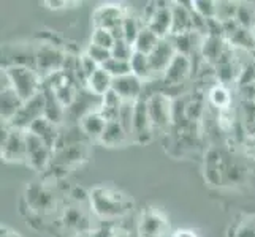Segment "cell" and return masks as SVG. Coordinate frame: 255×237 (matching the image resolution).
<instances>
[{"label": "cell", "instance_id": "f1b7e54d", "mask_svg": "<svg viewBox=\"0 0 255 237\" xmlns=\"http://www.w3.org/2000/svg\"><path fill=\"white\" fill-rule=\"evenodd\" d=\"M143 27H144V24H143V21H141V16H135V14H131V13L128 11L127 16L124 17V21H122L124 40H127L128 43H131V45H133Z\"/></svg>", "mask_w": 255, "mask_h": 237}, {"label": "cell", "instance_id": "52a82bcc", "mask_svg": "<svg viewBox=\"0 0 255 237\" xmlns=\"http://www.w3.org/2000/svg\"><path fill=\"white\" fill-rule=\"evenodd\" d=\"M154 133L155 131L151 124V117H149V111H147V101L146 98H139L135 101L130 135L133 138V143L139 146H146L154 139Z\"/></svg>", "mask_w": 255, "mask_h": 237}, {"label": "cell", "instance_id": "d4e9b609", "mask_svg": "<svg viewBox=\"0 0 255 237\" xmlns=\"http://www.w3.org/2000/svg\"><path fill=\"white\" fill-rule=\"evenodd\" d=\"M227 43L230 45V48H238L241 51H254L255 49V32L238 27L230 37H227Z\"/></svg>", "mask_w": 255, "mask_h": 237}, {"label": "cell", "instance_id": "ffe728a7", "mask_svg": "<svg viewBox=\"0 0 255 237\" xmlns=\"http://www.w3.org/2000/svg\"><path fill=\"white\" fill-rule=\"evenodd\" d=\"M27 131H30L35 136L43 139L52 151H56L59 139H60V133H59V125H56L54 122H51L46 117H41L38 120H35Z\"/></svg>", "mask_w": 255, "mask_h": 237}, {"label": "cell", "instance_id": "8d00e7d4", "mask_svg": "<svg viewBox=\"0 0 255 237\" xmlns=\"http://www.w3.org/2000/svg\"><path fill=\"white\" fill-rule=\"evenodd\" d=\"M72 5L78 6V5H81V2H70V0H46L45 2V6L48 10H54V11L72 8Z\"/></svg>", "mask_w": 255, "mask_h": 237}, {"label": "cell", "instance_id": "30bf717a", "mask_svg": "<svg viewBox=\"0 0 255 237\" xmlns=\"http://www.w3.org/2000/svg\"><path fill=\"white\" fill-rule=\"evenodd\" d=\"M41 117H45V95H43V90L37 96H33L32 100L25 101L21 111L17 112V116L8 125L19 130H29L33 122Z\"/></svg>", "mask_w": 255, "mask_h": 237}, {"label": "cell", "instance_id": "8992f818", "mask_svg": "<svg viewBox=\"0 0 255 237\" xmlns=\"http://www.w3.org/2000/svg\"><path fill=\"white\" fill-rule=\"evenodd\" d=\"M170 223L155 207L144 209L138 222V237H171Z\"/></svg>", "mask_w": 255, "mask_h": 237}, {"label": "cell", "instance_id": "4316f807", "mask_svg": "<svg viewBox=\"0 0 255 237\" xmlns=\"http://www.w3.org/2000/svg\"><path fill=\"white\" fill-rule=\"evenodd\" d=\"M130 67H131V75H135L136 78H139L144 82L154 76L151 64H149V56L141 54V52L135 51L133 57L130 60Z\"/></svg>", "mask_w": 255, "mask_h": 237}, {"label": "cell", "instance_id": "7a4b0ae2", "mask_svg": "<svg viewBox=\"0 0 255 237\" xmlns=\"http://www.w3.org/2000/svg\"><path fill=\"white\" fill-rule=\"evenodd\" d=\"M2 79H5L2 87H11L24 101L37 96L45 85V79L30 65H8L2 70Z\"/></svg>", "mask_w": 255, "mask_h": 237}, {"label": "cell", "instance_id": "e575fe53", "mask_svg": "<svg viewBox=\"0 0 255 237\" xmlns=\"http://www.w3.org/2000/svg\"><path fill=\"white\" fill-rule=\"evenodd\" d=\"M84 54L89 59H92L99 67H103L111 59V51L110 49H105V48H100V46L91 45V43L87 45Z\"/></svg>", "mask_w": 255, "mask_h": 237}, {"label": "cell", "instance_id": "4fadbf2b", "mask_svg": "<svg viewBox=\"0 0 255 237\" xmlns=\"http://www.w3.org/2000/svg\"><path fill=\"white\" fill-rule=\"evenodd\" d=\"M173 11V25L170 37L184 35L193 32V16H192V2H171Z\"/></svg>", "mask_w": 255, "mask_h": 237}, {"label": "cell", "instance_id": "cb8c5ba5", "mask_svg": "<svg viewBox=\"0 0 255 237\" xmlns=\"http://www.w3.org/2000/svg\"><path fill=\"white\" fill-rule=\"evenodd\" d=\"M198 37H203V35H200L197 32H192V33H184V35H174V37H168V38L171 40L173 46H174L178 54L192 57L195 48H198V51H200V46L195 45V38H198Z\"/></svg>", "mask_w": 255, "mask_h": 237}, {"label": "cell", "instance_id": "2e32d148", "mask_svg": "<svg viewBox=\"0 0 255 237\" xmlns=\"http://www.w3.org/2000/svg\"><path fill=\"white\" fill-rule=\"evenodd\" d=\"M25 199L30 209L37 214L49 212L51 209H56V199L52 193L43 185H32L25 191Z\"/></svg>", "mask_w": 255, "mask_h": 237}, {"label": "cell", "instance_id": "f546056e", "mask_svg": "<svg viewBox=\"0 0 255 237\" xmlns=\"http://www.w3.org/2000/svg\"><path fill=\"white\" fill-rule=\"evenodd\" d=\"M235 21L238 22L240 27L255 32V6L248 2H240Z\"/></svg>", "mask_w": 255, "mask_h": 237}, {"label": "cell", "instance_id": "9c48e42d", "mask_svg": "<svg viewBox=\"0 0 255 237\" xmlns=\"http://www.w3.org/2000/svg\"><path fill=\"white\" fill-rule=\"evenodd\" d=\"M25 143H27V166L35 171H45L52 161L54 151L33 133L25 130Z\"/></svg>", "mask_w": 255, "mask_h": 237}, {"label": "cell", "instance_id": "6da1fadb", "mask_svg": "<svg viewBox=\"0 0 255 237\" xmlns=\"http://www.w3.org/2000/svg\"><path fill=\"white\" fill-rule=\"evenodd\" d=\"M89 206L102 220H114L133 209V199L127 193L111 187H94L89 190Z\"/></svg>", "mask_w": 255, "mask_h": 237}, {"label": "cell", "instance_id": "5bb4252c", "mask_svg": "<svg viewBox=\"0 0 255 237\" xmlns=\"http://www.w3.org/2000/svg\"><path fill=\"white\" fill-rule=\"evenodd\" d=\"M173 25V11L171 2H157V10L146 27L151 29L159 38H168Z\"/></svg>", "mask_w": 255, "mask_h": 237}, {"label": "cell", "instance_id": "ba28073f", "mask_svg": "<svg viewBox=\"0 0 255 237\" xmlns=\"http://www.w3.org/2000/svg\"><path fill=\"white\" fill-rule=\"evenodd\" d=\"M128 10L118 2H107L95 8L91 14L92 29H107L113 30L114 27L122 24Z\"/></svg>", "mask_w": 255, "mask_h": 237}, {"label": "cell", "instance_id": "ab89813d", "mask_svg": "<svg viewBox=\"0 0 255 237\" xmlns=\"http://www.w3.org/2000/svg\"><path fill=\"white\" fill-rule=\"evenodd\" d=\"M0 237H21V234L14 230H11L10 226L2 225V228H0Z\"/></svg>", "mask_w": 255, "mask_h": 237}, {"label": "cell", "instance_id": "603a6c76", "mask_svg": "<svg viewBox=\"0 0 255 237\" xmlns=\"http://www.w3.org/2000/svg\"><path fill=\"white\" fill-rule=\"evenodd\" d=\"M60 222L64 223L65 228H68V230H75L78 234H86L92 230V228L89 226V222H87L84 212L81 210V207H78V206L67 207L64 210Z\"/></svg>", "mask_w": 255, "mask_h": 237}, {"label": "cell", "instance_id": "f35d334b", "mask_svg": "<svg viewBox=\"0 0 255 237\" xmlns=\"http://www.w3.org/2000/svg\"><path fill=\"white\" fill-rule=\"evenodd\" d=\"M171 237H200V236L193 230H176V231H173Z\"/></svg>", "mask_w": 255, "mask_h": 237}, {"label": "cell", "instance_id": "484cf974", "mask_svg": "<svg viewBox=\"0 0 255 237\" xmlns=\"http://www.w3.org/2000/svg\"><path fill=\"white\" fill-rule=\"evenodd\" d=\"M208 100L219 111H225L232 108V93L222 84H216L214 87H211L208 92Z\"/></svg>", "mask_w": 255, "mask_h": 237}, {"label": "cell", "instance_id": "3957f363", "mask_svg": "<svg viewBox=\"0 0 255 237\" xmlns=\"http://www.w3.org/2000/svg\"><path fill=\"white\" fill-rule=\"evenodd\" d=\"M0 155L5 163H25L27 164V143L25 130L13 128L2 124V139H0Z\"/></svg>", "mask_w": 255, "mask_h": 237}, {"label": "cell", "instance_id": "1f68e13d", "mask_svg": "<svg viewBox=\"0 0 255 237\" xmlns=\"http://www.w3.org/2000/svg\"><path fill=\"white\" fill-rule=\"evenodd\" d=\"M133 54H135V46L127 40H118L111 49V57L118 60H124V62H130Z\"/></svg>", "mask_w": 255, "mask_h": 237}, {"label": "cell", "instance_id": "277c9868", "mask_svg": "<svg viewBox=\"0 0 255 237\" xmlns=\"http://www.w3.org/2000/svg\"><path fill=\"white\" fill-rule=\"evenodd\" d=\"M67 52L54 43H40L33 54V67L43 79L60 72L65 62Z\"/></svg>", "mask_w": 255, "mask_h": 237}, {"label": "cell", "instance_id": "44dd1931", "mask_svg": "<svg viewBox=\"0 0 255 237\" xmlns=\"http://www.w3.org/2000/svg\"><path fill=\"white\" fill-rule=\"evenodd\" d=\"M128 138V133L126 131V128L122 127V124L119 120H111L107 124V127H105L103 133L99 139V143L103 146V147H121L124 146L126 141Z\"/></svg>", "mask_w": 255, "mask_h": 237}, {"label": "cell", "instance_id": "d6986e66", "mask_svg": "<svg viewBox=\"0 0 255 237\" xmlns=\"http://www.w3.org/2000/svg\"><path fill=\"white\" fill-rule=\"evenodd\" d=\"M107 124H108V120L103 117V114L100 112V108H99V109H94L91 112H87L86 116H83L80 119V122H78V128L81 130V133L86 138L99 141Z\"/></svg>", "mask_w": 255, "mask_h": 237}, {"label": "cell", "instance_id": "5b68a950", "mask_svg": "<svg viewBox=\"0 0 255 237\" xmlns=\"http://www.w3.org/2000/svg\"><path fill=\"white\" fill-rule=\"evenodd\" d=\"M154 131H165L173 125V98L165 92H154L146 98Z\"/></svg>", "mask_w": 255, "mask_h": 237}, {"label": "cell", "instance_id": "ac0fdd59", "mask_svg": "<svg viewBox=\"0 0 255 237\" xmlns=\"http://www.w3.org/2000/svg\"><path fill=\"white\" fill-rule=\"evenodd\" d=\"M230 49V45L227 43L225 38L221 37H205L203 41H201V57H203L208 64L211 65H217L222 60V57L227 54V51Z\"/></svg>", "mask_w": 255, "mask_h": 237}, {"label": "cell", "instance_id": "83f0119b", "mask_svg": "<svg viewBox=\"0 0 255 237\" xmlns=\"http://www.w3.org/2000/svg\"><path fill=\"white\" fill-rule=\"evenodd\" d=\"M160 40H162V38H159L151 29L146 27V25H144V27L141 29V32H139L136 41L133 43V46H135V51H136V52H141V54L149 56V54H151V52L155 49L157 43H159Z\"/></svg>", "mask_w": 255, "mask_h": 237}, {"label": "cell", "instance_id": "74e56055", "mask_svg": "<svg viewBox=\"0 0 255 237\" xmlns=\"http://www.w3.org/2000/svg\"><path fill=\"white\" fill-rule=\"evenodd\" d=\"M235 237H255V225H243Z\"/></svg>", "mask_w": 255, "mask_h": 237}, {"label": "cell", "instance_id": "e0dca14e", "mask_svg": "<svg viewBox=\"0 0 255 237\" xmlns=\"http://www.w3.org/2000/svg\"><path fill=\"white\" fill-rule=\"evenodd\" d=\"M0 117H2V124H11L13 119L21 111L22 104L25 103L19 95H17L11 87H2L0 92Z\"/></svg>", "mask_w": 255, "mask_h": 237}, {"label": "cell", "instance_id": "8fae6325", "mask_svg": "<svg viewBox=\"0 0 255 237\" xmlns=\"http://www.w3.org/2000/svg\"><path fill=\"white\" fill-rule=\"evenodd\" d=\"M190 73H192V59L176 52L171 64L165 70L162 81L168 87H178L187 81Z\"/></svg>", "mask_w": 255, "mask_h": 237}, {"label": "cell", "instance_id": "9a60e30c", "mask_svg": "<svg viewBox=\"0 0 255 237\" xmlns=\"http://www.w3.org/2000/svg\"><path fill=\"white\" fill-rule=\"evenodd\" d=\"M176 56V49L170 38H162L157 43L155 49L149 54V64H151L152 73L163 76L165 70L171 64L173 57Z\"/></svg>", "mask_w": 255, "mask_h": 237}, {"label": "cell", "instance_id": "836d02e7", "mask_svg": "<svg viewBox=\"0 0 255 237\" xmlns=\"http://www.w3.org/2000/svg\"><path fill=\"white\" fill-rule=\"evenodd\" d=\"M102 68H103V70H107V72L113 76V79L122 78V76H127V75H131L130 62H124V60H118V59H113V57H111Z\"/></svg>", "mask_w": 255, "mask_h": 237}, {"label": "cell", "instance_id": "7c38bea8", "mask_svg": "<svg viewBox=\"0 0 255 237\" xmlns=\"http://www.w3.org/2000/svg\"><path fill=\"white\" fill-rule=\"evenodd\" d=\"M113 90L116 92L124 101H136L143 98L144 81L135 75H127L113 79Z\"/></svg>", "mask_w": 255, "mask_h": 237}, {"label": "cell", "instance_id": "4dcf8cb0", "mask_svg": "<svg viewBox=\"0 0 255 237\" xmlns=\"http://www.w3.org/2000/svg\"><path fill=\"white\" fill-rule=\"evenodd\" d=\"M240 2H230V0H219L216 2V19L221 22H228L236 19Z\"/></svg>", "mask_w": 255, "mask_h": 237}, {"label": "cell", "instance_id": "d590c367", "mask_svg": "<svg viewBox=\"0 0 255 237\" xmlns=\"http://www.w3.org/2000/svg\"><path fill=\"white\" fill-rule=\"evenodd\" d=\"M192 11H195L205 19H214L216 17V2L213 0H193Z\"/></svg>", "mask_w": 255, "mask_h": 237}, {"label": "cell", "instance_id": "7402d4cb", "mask_svg": "<svg viewBox=\"0 0 255 237\" xmlns=\"http://www.w3.org/2000/svg\"><path fill=\"white\" fill-rule=\"evenodd\" d=\"M86 89L92 95H95L97 98H103V96L113 89V76L102 67L97 68L92 73V76L87 79Z\"/></svg>", "mask_w": 255, "mask_h": 237}, {"label": "cell", "instance_id": "d6a6232c", "mask_svg": "<svg viewBox=\"0 0 255 237\" xmlns=\"http://www.w3.org/2000/svg\"><path fill=\"white\" fill-rule=\"evenodd\" d=\"M114 40L111 30H107V29H92V33H91V45H95V46H100V48H105V49H113Z\"/></svg>", "mask_w": 255, "mask_h": 237}]
</instances>
